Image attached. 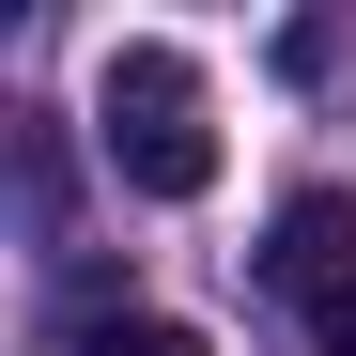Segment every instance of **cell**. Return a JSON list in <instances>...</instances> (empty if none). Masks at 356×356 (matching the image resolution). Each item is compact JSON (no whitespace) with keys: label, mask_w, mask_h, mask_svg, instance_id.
Listing matches in <instances>:
<instances>
[{"label":"cell","mask_w":356,"mask_h":356,"mask_svg":"<svg viewBox=\"0 0 356 356\" xmlns=\"http://www.w3.org/2000/svg\"><path fill=\"white\" fill-rule=\"evenodd\" d=\"M78 356H202V325L186 310H108V325H78Z\"/></svg>","instance_id":"3957f363"},{"label":"cell","mask_w":356,"mask_h":356,"mask_svg":"<svg viewBox=\"0 0 356 356\" xmlns=\"http://www.w3.org/2000/svg\"><path fill=\"white\" fill-rule=\"evenodd\" d=\"M341 264H356V202H325V186H310V202H279V248H264V279L294 294V310H310Z\"/></svg>","instance_id":"7a4b0ae2"},{"label":"cell","mask_w":356,"mask_h":356,"mask_svg":"<svg viewBox=\"0 0 356 356\" xmlns=\"http://www.w3.org/2000/svg\"><path fill=\"white\" fill-rule=\"evenodd\" d=\"M310 341H325V356H356V264H341V279L310 294Z\"/></svg>","instance_id":"277c9868"},{"label":"cell","mask_w":356,"mask_h":356,"mask_svg":"<svg viewBox=\"0 0 356 356\" xmlns=\"http://www.w3.org/2000/svg\"><path fill=\"white\" fill-rule=\"evenodd\" d=\"M93 140L140 202H202L217 186V124H202V63L186 47H108L93 63Z\"/></svg>","instance_id":"6da1fadb"}]
</instances>
